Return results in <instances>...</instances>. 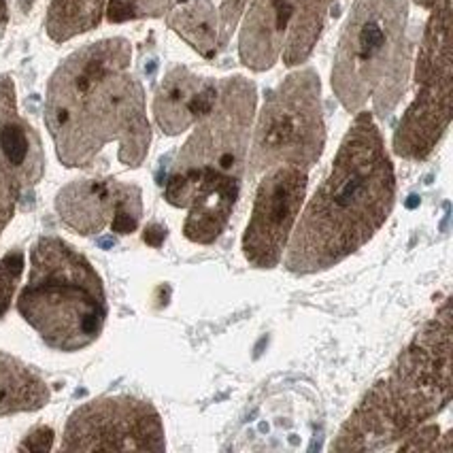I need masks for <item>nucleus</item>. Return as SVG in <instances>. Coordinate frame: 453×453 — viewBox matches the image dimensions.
I'll list each match as a JSON object with an SVG mask.
<instances>
[{"mask_svg": "<svg viewBox=\"0 0 453 453\" xmlns=\"http://www.w3.org/2000/svg\"><path fill=\"white\" fill-rule=\"evenodd\" d=\"M130 41L115 36L77 50L51 75L45 124L65 166H92L113 141L122 165L136 168L145 162L151 128L143 86L130 73Z\"/></svg>", "mask_w": 453, "mask_h": 453, "instance_id": "f257e3e1", "label": "nucleus"}, {"mask_svg": "<svg viewBox=\"0 0 453 453\" xmlns=\"http://www.w3.org/2000/svg\"><path fill=\"white\" fill-rule=\"evenodd\" d=\"M396 203V175L372 113L360 111L336 151L328 177L298 215L286 268L296 275L347 260L386 224Z\"/></svg>", "mask_w": 453, "mask_h": 453, "instance_id": "f03ea898", "label": "nucleus"}, {"mask_svg": "<svg viewBox=\"0 0 453 453\" xmlns=\"http://www.w3.org/2000/svg\"><path fill=\"white\" fill-rule=\"evenodd\" d=\"M451 298L421 326L392 368L366 392L332 441L334 451L396 447L409 432L441 415L453 400Z\"/></svg>", "mask_w": 453, "mask_h": 453, "instance_id": "7ed1b4c3", "label": "nucleus"}, {"mask_svg": "<svg viewBox=\"0 0 453 453\" xmlns=\"http://www.w3.org/2000/svg\"><path fill=\"white\" fill-rule=\"evenodd\" d=\"M18 311L43 343L75 354L96 343L107 321L103 279L92 262L60 236H41L30 251V277Z\"/></svg>", "mask_w": 453, "mask_h": 453, "instance_id": "20e7f679", "label": "nucleus"}, {"mask_svg": "<svg viewBox=\"0 0 453 453\" xmlns=\"http://www.w3.org/2000/svg\"><path fill=\"white\" fill-rule=\"evenodd\" d=\"M407 0H356L336 47L332 88L347 111L372 100L386 118L407 88Z\"/></svg>", "mask_w": 453, "mask_h": 453, "instance_id": "39448f33", "label": "nucleus"}, {"mask_svg": "<svg viewBox=\"0 0 453 453\" xmlns=\"http://www.w3.org/2000/svg\"><path fill=\"white\" fill-rule=\"evenodd\" d=\"M326 145L321 86L313 68L292 73L268 94L250 151V175L273 166L318 165Z\"/></svg>", "mask_w": 453, "mask_h": 453, "instance_id": "423d86ee", "label": "nucleus"}, {"mask_svg": "<svg viewBox=\"0 0 453 453\" xmlns=\"http://www.w3.org/2000/svg\"><path fill=\"white\" fill-rule=\"evenodd\" d=\"M421 39L415 83L418 94L400 119L394 134V151L404 160H426L451 124L453 113V50L451 0L430 9Z\"/></svg>", "mask_w": 453, "mask_h": 453, "instance_id": "0eeeda50", "label": "nucleus"}, {"mask_svg": "<svg viewBox=\"0 0 453 453\" xmlns=\"http://www.w3.org/2000/svg\"><path fill=\"white\" fill-rule=\"evenodd\" d=\"M256 109V86L245 77L219 83L213 109L196 122V130L179 151L173 171H219L243 175L250 130Z\"/></svg>", "mask_w": 453, "mask_h": 453, "instance_id": "6e6552de", "label": "nucleus"}, {"mask_svg": "<svg viewBox=\"0 0 453 453\" xmlns=\"http://www.w3.org/2000/svg\"><path fill=\"white\" fill-rule=\"evenodd\" d=\"M62 451H165L160 413L134 396H100L75 409L65 426Z\"/></svg>", "mask_w": 453, "mask_h": 453, "instance_id": "1a4fd4ad", "label": "nucleus"}, {"mask_svg": "<svg viewBox=\"0 0 453 453\" xmlns=\"http://www.w3.org/2000/svg\"><path fill=\"white\" fill-rule=\"evenodd\" d=\"M307 194V171L273 166L257 183L254 209L243 234V256L254 268L271 271L283 260Z\"/></svg>", "mask_w": 453, "mask_h": 453, "instance_id": "9d476101", "label": "nucleus"}, {"mask_svg": "<svg viewBox=\"0 0 453 453\" xmlns=\"http://www.w3.org/2000/svg\"><path fill=\"white\" fill-rule=\"evenodd\" d=\"M45 151L41 136L19 115L15 86L0 77V234L13 219L26 192L43 179Z\"/></svg>", "mask_w": 453, "mask_h": 453, "instance_id": "9b49d317", "label": "nucleus"}, {"mask_svg": "<svg viewBox=\"0 0 453 453\" xmlns=\"http://www.w3.org/2000/svg\"><path fill=\"white\" fill-rule=\"evenodd\" d=\"M219 86L211 79L192 73L186 66H175L166 73L154 96V118L168 136L186 133L189 126L213 109Z\"/></svg>", "mask_w": 453, "mask_h": 453, "instance_id": "f8f14e48", "label": "nucleus"}, {"mask_svg": "<svg viewBox=\"0 0 453 453\" xmlns=\"http://www.w3.org/2000/svg\"><path fill=\"white\" fill-rule=\"evenodd\" d=\"M241 179L219 171H200L198 186L188 204L183 234L196 245H211L219 239L239 198Z\"/></svg>", "mask_w": 453, "mask_h": 453, "instance_id": "ddd939ff", "label": "nucleus"}, {"mask_svg": "<svg viewBox=\"0 0 453 453\" xmlns=\"http://www.w3.org/2000/svg\"><path fill=\"white\" fill-rule=\"evenodd\" d=\"M292 0H254L241 30L239 56L251 71H268L281 58L292 24Z\"/></svg>", "mask_w": 453, "mask_h": 453, "instance_id": "4468645a", "label": "nucleus"}, {"mask_svg": "<svg viewBox=\"0 0 453 453\" xmlns=\"http://www.w3.org/2000/svg\"><path fill=\"white\" fill-rule=\"evenodd\" d=\"M122 186L115 179H77L68 183L56 196L62 224L83 236L103 233L115 218Z\"/></svg>", "mask_w": 453, "mask_h": 453, "instance_id": "2eb2a0df", "label": "nucleus"}, {"mask_svg": "<svg viewBox=\"0 0 453 453\" xmlns=\"http://www.w3.org/2000/svg\"><path fill=\"white\" fill-rule=\"evenodd\" d=\"M51 389L33 366L0 351V418L33 413L50 404Z\"/></svg>", "mask_w": 453, "mask_h": 453, "instance_id": "dca6fc26", "label": "nucleus"}, {"mask_svg": "<svg viewBox=\"0 0 453 453\" xmlns=\"http://www.w3.org/2000/svg\"><path fill=\"white\" fill-rule=\"evenodd\" d=\"M168 28H173L200 56L213 60L221 47L219 13L211 0H192L166 13Z\"/></svg>", "mask_w": 453, "mask_h": 453, "instance_id": "f3484780", "label": "nucleus"}, {"mask_svg": "<svg viewBox=\"0 0 453 453\" xmlns=\"http://www.w3.org/2000/svg\"><path fill=\"white\" fill-rule=\"evenodd\" d=\"M332 3L334 0H292V24H289L286 45L281 51L288 66H296L311 56L324 30Z\"/></svg>", "mask_w": 453, "mask_h": 453, "instance_id": "a211bd4d", "label": "nucleus"}, {"mask_svg": "<svg viewBox=\"0 0 453 453\" xmlns=\"http://www.w3.org/2000/svg\"><path fill=\"white\" fill-rule=\"evenodd\" d=\"M109 0H51L45 28L51 41L65 43L100 24Z\"/></svg>", "mask_w": 453, "mask_h": 453, "instance_id": "6ab92c4d", "label": "nucleus"}, {"mask_svg": "<svg viewBox=\"0 0 453 453\" xmlns=\"http://www.w3.org/2000/svg\"><path fill=\"white\" fill-rule=\"evenodd\" d=\"M188 3H192V0H109L104 13H107L111 24H122L130 22V19L162 18V15Z\"/></svg>", "mask_w": 453, "mask_h": 453, "instance_id": "aec40b11", "label": "nucleus"}, {"mask_svg": "<svg viewBox=\"0 0 453 453\" xmlns=\"http://www.w3.org/2000/svg\"><path fill=\"white\" fill-rule=\"evenodd\" d=\"M141 218H143V192L134 183H124L119 192L118 209L109 228L115 234H133L139 228Z\"/></svg>", "mask_w": 453, "mask_h": 453, "instance_id": "412c9836", "label": "nucleus"}, {"mask_svg": "<svg viewBox=\"0 0 453 453\" xmlns=\"http://www.w3.org/2000/svg\"><path fill=\"white\" fill-rule=\"evenodd\" d=\"M24 266L22 250H12L9 254L0 257V319L12 309L15 289L19 286Z\"/></svg>", "mask_w": 453, "mask_h": 453, "instance_id": "4be33fe9", "label": "nucleus"}, {"mask_svg": "<svg viewBox=\"0 0 453 453\" xmlns=\"http://www.w3.org/2000/svg\"><path fill=\"white\" fill-rule=\"evenodd\" d=\"M398 451H447L453 449L451 432L441 434L439 426H419L396 445Z\"/></svg>", "mask_w": 453, "mask_h": 453, "instance_id": "5701e85b", "label": "nucleus"}, {"mask_svg": "<svg viewBox=\"0 0 453 453\" xmlns=\"http://www.w3.org/2000/svg\"><path fill=\"white\" fill-rule=\"evenodd\" d=\"M247 3L250 0H221L219 7V35H221V47L228 45L230 35L239 26L241 18H243Z\"/></svg>", "mask_w": 453, "mask_h": 453, "instance_id": "b1692460", "label": "nucleus"}, {"mask_svg": "<svg viewBox=\"0 0 453 453\" xmlns=\"http://www.w3.org/2000/svg\"><path fill=\"white\" fill-rule=\"evenodd\" d=\"M54 447V430L50 426H36L19 442V451H50Z\"/></svg>", "mask_w": 453, "mask_h": 453, "instance_id": "393cba45", "label": "nucleus"}, {"mask_svg": "<svg viewBox=\"0 0 453 453\" xmlns=\"http://www.w3.org/2000/svg\"><path fill=\"white\" fill-rule=\"evenodd\" d=\"M166 234H168V230L165 228V226H160V224H150V226H147V228H145L143 241H145L147 245H151V247H160V245L166 241Z\"/></svg>", "mask_w": 453, "mask_h": 453, "instance_id": "a878e982", "label": "nucleus"}, {"mask_svg": "<svg viewBox=\"0 0 453 453\" xmlns=\"http://www.w3.org/2000/svg\"><path fill=\"white\" fill-rule=\"evenodd\" d=\"M7 22H9L7 3H4V0H0V39H3V35H4V28H7Z\"/></svg>", "mask_w": 453, "mask_h": 453, "instance_id": "bb28decb", "label": "nucleus"}, {"mask_svg": "<svg viewBox=\"0 0 453 453\" xmlns=\"http://www.w3.org/2000/svg\"><path fill=\"white\" fill-rule=\"evenodd\" d=\"M415 3H418L419 7H424V9H434L436 4L445 3V0H415Z\"/></svg>", "mask_w": 453, "mask_h": 453, "instance_id": "cd10ccee", "label": "nucleus"}]
</instances>
